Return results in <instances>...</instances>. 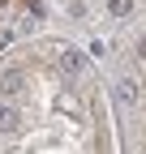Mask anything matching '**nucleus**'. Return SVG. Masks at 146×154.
I'll return each instance as SVG.
<instances>
[{
  "instance_id": "f257e3e1",
  "label": "nucleus",
  "mask_w": 146,
  "mask_h": 154,
  "mask_svg": "<svg viewBox=\"0 0 146 154\" xmlns=\"http://www.w3.org/2000/svg\"><path fill=\"white\" fill-rule=\"evenodd\" d=\"M13 128H17V107L0 103V133H13Z\"/></svg>"
},
{
  "instance_id": "f03ea898",
  "label": "nucleus",
  "mask_w": 146,
  "mask_h": 154,
  "mask_svg": "<svg viewBox=\"0 0 146 154\" xmlns=\"http://www.w3.org/2000/svg\"><path fill=\"white\" fill-rule=\"evenodd\" d=\"M120 99H125V103H138V86H133V82H120Z\"/></svg>"
},
{
  "instance_id": "7ed1b4c3",
  "label": "nucleus",
  "mask_w": 146,
  "mask_h": 154,
  "mask_svg": "<svg viewBox=\"0 0 146 154\" xmlns=\"http://www.w3.org/2000/svg\"><path fill=\"white\" fill-rule=\"evenodd\" d=\"M129 5H133V0H107V9H112L116 17H125V13H129Z\"/></svg>"
},
{
  "instance_id": "20e7f679",
  "label": "nucleus",
  "mask_w": 146,
  "mask_h": 154,
  "mask_svg": "<svg viewBox=\"0 0 146 154\" xmlns=\"http://www.w3.org/2000/svg\"><path fill=\"white\" fill-rule=\"evenodd\" d=\"M65 69L78 73V69H82V56H78V51H65Z\"/></svg>"
}]
</instances>
